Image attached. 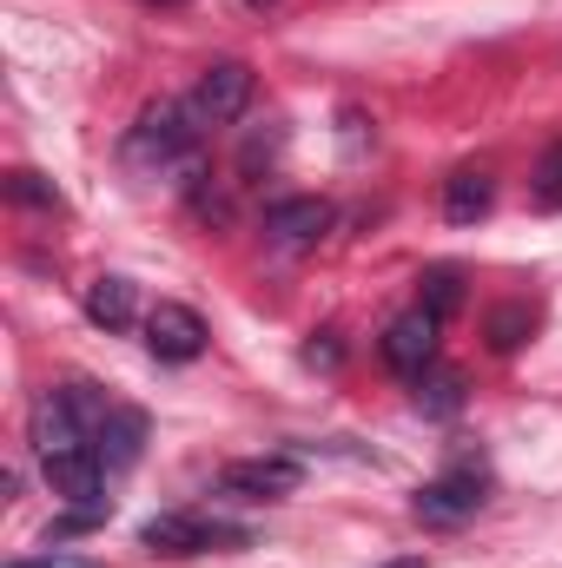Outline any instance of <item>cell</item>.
Returning <instances> with one entry per match:
<instances>
[{
    "label": "cell",
    "mask_w": 562,
    "mask_h": 568,
    "mask_svg": "<svg viewBox=\"0 0 562 568\" xmlns=\"http://www.w3.org/2000/svg\"><path fill=\"white\" fill-rule=\"evenodd\" d=\"M523 324H530L523 311H496V317H490V344H496V351H516V344H523Z\"/></svg>",
    "instance_id": "obj_18"
},
{
    "label": "cell",
    "mask_w": 562,
    "mask_h": 568,
    "mask_svg": "<svg viewBox=\"0 0 562 568\" xmlns=\"http://www.w3.org/2000/svg\"><path fill=\"white\" fill-rule=\"evenodd\" d=\"M87 317H93L100 331H127V324H133V278H120V272L93 278L87 284Z\"/></svg>",
    "instance_id": "obj_13"
},
{
    "label": "cell",
    "mask_w": 562,
    "mask_h": 568,
    "mask_svg": "<svg viewBox=\"0 0 562 568\" xmlns=\"http://www.w3.org/2000/svg\"><path fill=\"white\" fill-rule=\"evenodd\" d=\"M411 509H418V523H430V529H456V523H470V516L483 509V463H450L436 483H423Z\"/></svg>",
    "instance_id": "obj_2"
},
{
    "label": "cell",
    "mask_w": 562,
    "mask_h": 568,
    "mask_svg": "<svg viewBox=\"0 0 562 568\" xmlns=\"http://www.w3.org/2000/svg\"><path fill=\"white\" fill-rule=\"evenodd\" d=\"M145 449V410L133 404H113L100 424H93V456L107 463V469H133Z\"/></svg>",
    "instance_id": "obj_11"
},
{
    "label": "cell",
    "mask_w": 562,
    "mask_h": 568,
    "mask_svg": "<svg viewBox=\"0 0 562 568\" xmlns=\"http://www.w3.org/2000/svg\"><path fill=\"white\" fill-rule=\"evenodd\" d=\"M384 568H423V562H418V556H404V562H384Z\"/></svg>",
    "instance_id": "obj_21"
},
{
    "label": "cell",
    "mask_w": 562,
    "mask_h": 568,
    "mask_svg": "<svg viewBox=\"0 0 562 568\" xmlns=\"http://www.w3.org/2000/svg\"><path fill=\"white\" fill-rule=\"evenodd\" d=\"M530 199L543 205V212H562V140L536 159V179H530Z\"/></svg>",
    "instance_id": "obj_17"
},
{
    "label": "cell",
    "mask_w": 562,
    "mask_h": 568,
    "mask_svg": "<svg viewBox=\"0 0 562 568\" xmlns=\"http://www.w3.org/2000/svg\"><path fill=\"white\" fill-rule=\"evenodd\" d=\"M265 232H272L279 252H311V245L331 232V205H324V199H279V205L265 212Z\"/></svg>",
    "instance_id": "obj_10"
},
{
    "label": "cell",
    "mask_w": 562,
    "mask_h": 568,
    "mask_svg": "<svg viewBox=\"0 0 562 568\" xmlns=\"http://www.w3.org/2000/svg\"><path fill=\"white\" fill-rule=\"evenodd\" d=\"M418 410L423 417H456V410H463V377H456V371H423L418 377Z\"/></svg>",
    "instance_id": "obj_14"
},
{
    "label": "cell",
    "mask_w": 562,
    "mask_h": 568,
    "mask_svg": "<svg viewBox=\"0 0 562 568\" xmlns=\"http://www.w3.org/2000/svg\"><path fill=\"white\" fill-rule=\"evenodd\" d=\"M140 542L152 556H205L219 542H245V529H225L212 516H152L140 529Z\"/></svg>",
    "instance_id": "obj_6"
},
{
    "label": "cell",
    "mask_w": 562,
    "mask_h": 568,
    "mask_svg": "<svg viewBox=\"0 0 562 568\" xmlns=\"http://www.w3.org/2000/svg\"><path fill=\"white\" fill-rule=\"evenodd\" d=\"M436 331H443V317H430V311H404V317H391V331H384V364L398 371V377H423L430 364H436Z\"/></svg>",
    "instance_id": "obj_8"
},
{
    "label": "cell",
    "mask_w": 562,
    "mask_h": 568,
    "mask_svg": "<svg viewBox=\"0 0 562 568\" xmlns=\"http://www.w3.org/2000/svg\"><path fill=\"white\" fill-rule=\"evenodd\" d=\"M252 67L245 60H212L205 73H199V93H192V113L205 120V126H232V120H245V106H252Z\"/></svg>",
    "instance_id": "obj_4"
},
{
    "label": "cell",
    "mask_w": 562,
    "mask_h": 568,
    "mask_svg": "<svg viewBox=\"0 0 562 568\" xmlns=\"http://www.w3.org/2000/svg\"><path fill=\"white\" fill-rule=\"evenodd\" d=\"M490 205H496L490 165H456V172L443 179V219H450V225H476Z\"/></svg>",
    "instance_id": "obj_12"
},
{
    "label": "cell",
    "mask_w": 562,
    "mask_h": 568,
    "mask_svg": "<svg viewBox=\"0 0 562 568\" xmlns=\"http://www.w3.org/2000/svg\"><path fill=\"white\" fill-rule=\"evenodd\" d=\"M7 199H13V205H40V212H53V205H60L53 179H40L33 165H13V172H7Z\"/></svg>",
    "instance_id": "obj_16"
},
{
    "label": "cell",
    "mask_w": 562,
    "mask_h": 568,
    "mask_svg": "<svg viewBox=\"0 0 562 568\" xmlns=\"http://www.w3.org/2000/svg\"><path fill=\"white\" fill-rule=\"evenodd\" d=\"M304 364H324V371H331V364H338V344H311V351H304Z\"/></svg>",
    "instance_id": "obj_20"
},
{
    "label": "cell",
    "mask_w": 562,
    "mask_h": 568,
    "mask_svg": "<svg viewBox=\"0 0 562 568\" xmlns=\"http://www.w3.org/2000/svg\"><path fill=\"white\" fill-rule=\"evenodd\" d=\"M304 483V469L291 456H245V463H225L219 469V489L225 496H245V503H279Z\"/></svg>",
    "instance_id": "obj_7"
},
{
    "label": "cell",
    "mask_w": 562,
    "mask_h": 568,
    "mask_svg": "<svg viewBox=\"0 0 562 568\" xmlns=\"http://www.w3.org/2000/svg\"><path fill=\"white\" fill-rule=\"evenodd\" d=\"M7 568H100V562H87V556H60V549H47V556H27V562H7Z\"/></svg>",
    "instance_id": "obj_19"
},
{
    "label": "cell",
    "mask_w": 562,
    "mask_h": 568,
    "mask_svg": "<svg viewBox=\"0 0 562 568\" xmlns=\"http://www.w3.org/2000/svg\"><path fill=\"white\" fill-rule=\"evenodd\" d=\"M152 7H179V0H152Z\"/></svg>",
    "instance_id": "obj_23"
},
{
    "label": "cell",
    "mask_w": 562,
    "mask_h": 568,
    "mask_svg": "<svg viewBox=\"0 0 562 568\" xmlns=\"http://www.w3.org/2000/svg\"><path fill=\"white\" fill-rule=\"evenodd\" d=\"M145 351L159 357V364H192L199 351H205V317L192 311V304H152L145 311Z\"/></svg>",
    "instance_id": "obj_5"
},
{
    "label": "cell",
    "mask_w": 562,
    "mask_h": 568,
    "mask_svg": "<svg viewBox=\"0 0 562 568\" xmlns=\"http://www.w3.org/2000/svg\"><path fill=\"white\" fill-rule=\"evenodd\" d=\"M47 483H53V496L73 503V509H107V463H100L93 449L53 456V463H47Z\"/></svg>",
    "instance_id": "obj_9"
},
{
    "label": "cell",
    "mask_w": 562,
    "mask_h": 568,
    "mask_svg": "<svg viewBox=\"0 0 562 568\" xmlns=\"http://www.w3.org/2000/svg\"><path fill=\"white\" fill-rule=\"evenodd\" d=\"M430 317H450L456 304H463V272L456 265H436V272H423V297H418Z\"/></svg>",
    "instance_id": "obj_15"
},
{
    "label": "cell",
    "mask_w": 562,
    "mask_h": 568,
    "mask_svg": "<svg viewBox=\"0 0 562 568\" xmlns=\"http://www.w3.org/2000/svg\"><path fill=\"white\" fill-rule=\"evenodd\" d=\"M27 443H33V456H40V463H53V456L93 449V429H87L80 404H73L67 390H40V397H33V410H27Z\"/></svg>",
    "instance_id": "obj_1"
},
{
    "label": "cell",
    "mask_w": 562,
    "mask_h": 568,
    "mask_svg": "<svg viewBox=\"0 0 562 568\" xmlns=\"http://www.w3.org/2000/svg\"><path fill=\"white\" fill-rule=\"evenodd\" d=\"M199 113L192 106H179V100H159V106H145L140 126H133V140L127 152L140 159V165H172V159H185L192 140H199V126H192Z\"/></svg>",
    "instance_id": "obj_3"
},
{
    "label": "cell",
    "mask_w": 562,
    "mask_h": 568,
    "mask_svg": "<svg viewBox=\"0 0 562 568\" xmlns=\"http://www.w3.org/2000/svg\"><path fill=\"white\" fill-rule=\"evenodd\" d=\"M239 7H272V0H239Z\"/></svg>",
    "instance_id": "obj_22"
}]
</instances>
